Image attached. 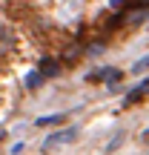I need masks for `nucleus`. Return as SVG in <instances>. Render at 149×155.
Returning <instances> with one entry per match:
<instances>
[{
  "label": "nucleus",
  "instance_id": "39448f33",
  "mask_svg": "<svg viewBox=\"0 0 149 155\" xmlns=\"http://www.w3.org/2000/svg\"><path fill=\"white\" fill-rule=\"evenodd\" d=\"M40 75H49V78H55V75H57V66H55V61H43V66H40Z\"/></svg>",
  "mask_w": 149,
  "mask_h": 155
},
{
  "label": "nucleus",
  "instance_id": "0eeeda50",
  "mask_svg": "<svg viewBox=\"0 0 149 155\" xmlns=\"http://www.w3.org/2000/svg\"><path fill=\"white\" fill-rule=\"evenodd\" d=\"M109 3H112V6H115V9H123V6H126V3H129V0H109Z\"/></svg>",
  "mask_w": 149,
  "mask_h": 155
},
{
  "label": "nucleus",
  "instance_id": "6e6552de",
  "mask_svg": "<svg viewBox=\"0 0 149 155\" xmlns=\"http://www.w3.org/2000/svg\"><path fill=\"white\" fill-rule=\"evenodd\" d=\"M3 135H6V132H3V129H0V141H3Z\"/></svg>",
  "mask_w": 149,
  "mask_h": 155
},
{
  "label": "nucleus",
  "instance_id": "f03ea898",
  "mask_svg": "<svg viewBox=\"0 0 149 155\" xmlns=\"http://www.w3.org/2000/svg\"><path fill=\"white\" fill-rule=\"evenodd\" d=\"M100 78L106 81L109 89H118V83H121V72H118V69H100V72H92L89 81H100Z\"/></svg>",
  "mask_w": 149,
  "mask_h": 155
},
{
  "label": "nucleus",
  "instance_id": "f257e3e1",
  "mask_svg": "<svg viewBox=\"0 0 149 155\" xmlns=\"http://www.w3.org/2000/svg\"><path fill=\"white\" fill-rule=\"evenodd\" d=\"M75 138H77V129H60V132H52L49 138L43 141V152H52V150H57V147H63V144H72Z\"/></svg>",
  "mask_w": 149,
  "mask_h": 155
},
{
  "label": "nucleus",
  "instance_id": "7ed1b4c3",
  "mask_svg": "<svg viewBox=\"0 0 149 155\" xmlns=\"http://www.w3.org/2000/svg\"><path fill=\"white\" fill-rule=\"evenodd\" d=\"M40 81H43V75H40V72L26 75V89H37V86H40Z\"/></svg>",
  "mask_w": 149,
  "mask_h": 155
},
{
  "label": "nucleus",
  "instance_id": "423d86ee",
  "mask_svg": "<svg viewBox=\"0 0 149 155\" xmlns=\"http://www.w3.org/2000/svg\"><path fill=\"white\" fill-rule=\"evenodd\" d=\"M63 115H49V118H37V127H52V124H60Z\"/></svg>",
  "mask_w": 149,
  "mask_h": 155
},
{
  "label": "nucleus",
  "instance_id": "20e7f679",
  "mask_svg": "<svg viewBox=\"0 0 149 155\" xmlns=\"http://www.w3.org/2000/svg\"><path fill=\"white\" fill-rule=\"evenodd\" d=\"M144 92H146V81H141V86L135 89V92H129L126 104H135V101H138V98H144Z\"/></svg>",
  "mask_w": 149,
  "mask_h": 155
}]
</instances>
